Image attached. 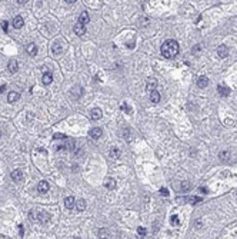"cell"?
<instances>
[{
  "mask_svg": "<svg viewBox=\"0 0 237 239\" xmlns=\"http://www.w3.org/2000/svg\"><path fill=\"white\" fill-rule=\"evenodd\" d=\"M160 193L164 196H169V190H167L166 188H162V189H160Z\"/></svg>",
  "mask_w": 237,
  "mask_h": 239,
  "instance_id": "cell-31",
  "label": "cell"
},
{
  "mask_svg": "<svg viewBox=\"0 0 237 239\" xmlns=\"http://www.w3.org/2000/svg\"><path fill=\"white\" fill-rule=\"evenodd\" d=\"M90 116H92V119H93V120H99L101 116H103V113H101V110H100L99 108H94V109H92Z\"/></svg>",
  "mask_w": 237,
  "mask_h": 239,
  "instance_id": "cell-14",
  "label": "cell"
},
{
  "mask_svg": "<svg viewBox=\"0 0 237 239\" xmlns=\"http://www.w3.org/2000/svg\"><path fill=\"white\" fill-rule=\"evenodd\" d=\"M200 49H202V47H200V44H196V46L193 47V53L197 54V52H200Z\"/></svg>",
  "mask_w": 237,
  "mask_h": 239,
  "instance_id": "cell-30",
  "label": "cell"
},
{
  "mask_svg": "<svg viewBox=\"0 0 237 239\" xmlns=\"http://www.w3.org/2000/svg\"><path fill=\"white\" fill-rule=\"evenodd\" d=\"M23 26H24L23 17L22 16H16V17L13 19V27H14V29H22Z\"/></svg>",
  "mask_w": 237,
  "mask_h": 239,
  "instance_id": "cell-8",
  "label": "cell"
},
{
  "mask_svg": "<svg viewBox=\"0 0 237 239\" xmlns=\"http://www.w3.org/2000/svg\"><path fill=\"white\" fill-rule=\"evenodd\" d=\"M150 100L153 103H159V102H160V93H159L156 89L150 92Z\"/></svg>",
  "mask_w": 237,
  "mask_h": 239,
  "instance_id": "cell-17",
  "label": "cell"
},
{
  "mask_svg": "<svg viewBox=\"0 0 237 239\" xmlns=\"http://www.w3.org/2000/svg\"><path fill=\"white\" fill-rule=\"evenodd\" d=\"M37 190H39L40 193H47V192L50 190V186H49V183H47L46 180H42V182H39V185H37Z\"/></svg>",
  "mask_w": 237,
  "mask_h": 239,
  "instance_id": "cell-5",
  "label": "cell"
},
{
  "mask_svg": "<svg viewBox=\"0 0 237 239\" xmlns=\"http://www.w3.org/2000/svg\"><path fill=\"white\" fill-rule=\"evenodd\" d=\"M0 138H1V131H0Z\"/></svg>",
  "mask_w": 237,
  "mask_h": 239,
  "instance_id": "cell-39",
  "label": "cell"
},
{
  "mask_svg": "<svg viewBox=\"0 0 237 239\" xmlns=\"http://www.w3.org/2000/svg\"><path fill=\"white\" fill-rule=\"evenodd\" d=\"M137 233H139V235H143V236H144V235H146V229L141 228V226H140V228H137Z\"/></svg>",
  "mask_w": 237,
  "mask_h": 239,
  "instance_id": "cell-29",
  "label": "cell"
},
{
  "mask_svg": "<svg viewBox=\"0 0 237 239\" xmlns=\"http://www.w3.org/2000/svg\"><path fill=\"white\" fill-rule=\"evenodd\" d=\"M42 82H43L44 85H50L53 82V75L50 72H44L43 77H42Z\"/></svg>",
  "mask_w": 237,
  "mask_h": 239,
  "instance_id": "cell-16",
  "label": "cell"
},
{
  "mask_svg": "<svg viewBox=\"0 0 237 239\" xmlns=\"http://www.w3.org/2000/svg\"><path fill=\"white\" fill-rule=\"evenodd\" d=\"M76 206H77V209L82 212V210H84L86 209V200L84 199H80V200H76Z\"/></svg>",
  "mask_w": 237,
  "mask_h": 239,
  "instance_id": "cell-21",
  "label": "cell"
},
{
  "mask_svg": "<svg viewBox=\"0 0 237 239\" xmlns=\"http://www.w3.org/2000/svg\"><path fill=\"white\" fill-rule=\"evenodd\" d=\"M217 90H219V93H220L221 96H228V93H230V89H228V87H226V86H221V85L219 86V89H217Z\"/></svg>",
  "mask_w": 237,
  "mask_h": 239,
  "instance_id": "cell-22",
  "label": "cell"
},
{
  "mask_svg": "<svg viewBox=\"0 0 237 239\" xmlns=\"http://www.w3.org/2000/svg\"><path fill=\"white\" fill-rule=\"evenodd\" d=\"M65 1H66V3H75L76 0H65Z\"/></svg>",
  "mask_w": 237,
  "mask_h": 239,
  "instance_id": "cell-38",
  "label": "cell"
},
{
  "mask_svg": "<svg viewBox=\"0 0 237 239\" xmlns=\"http://www.w3.org/2000/svg\"><path fill=\"white\" fill-rule=\"evenodd\" d=\"M118 156H120V151H118L117 148H113V149L110 151V158H111V159H117Z\"/></svg>",
  "mask_w": 237,
  "mask_h": 239,
  "instance_id": "cell-23",
  "label": "cell"
},
{
  "mask_svg": "<svg viewBox=\"0 0 237 239\" xmlns=\"http://www.w3.org/2000/svg\"><path fill=\"white\" fill-rule=\"evenodd\" d=\"M104 188H106L107 190H113V189L116 188V180H114L113 178H107V179L104 180Z\"/></svg>",
  "mask_w": 237,
  "mask_h": 239,
  "instance_id": "cell-9",
  "label": "cell"
},
{
  "mask_svg": "<svg viewBox=\"0 0 237 239\" xmlns=\"http://www.w3.org/2000/svg\"><path fill=\"white\" fill-rule=\"evenodd\" d=\"M26 50H27V53L30 54V56H36V54H37V47H36V44H34V43H29V44H27Z\"/></svg>",
  "mask_w": 237,
  "mask_h": 239,
  "instance_id": "cell-20",
  "label": "cell"
},
{
  "mask_svg": "<svg viewBox=\"0 0 237 239\" xmlns=\"http://www.w3.org/2000/svg\"><path fill=\"white\" fill-rule=\"evenodd\" d=\"M210 83V80H209V77L207 76H200L197 79V86L200 87V89H204L207 87V85Z\"/></svg>",
  "mask_w": 237,
  "mask_h": 239,
  "instance_id": "cell-7",
  "label": "cell"
},
{
  "mask_svg": "<svg viewBox=\"0 0 237 239\" xmlns=\"http://www.w3.org/2000/svg\"><path fill=\"white\" fill-rule=\"evenodd\" d=\"M170 222H172L173 226H179V225H180V219H179L177 215H173V216L170 218Z\"/></svg>",
  "mask_w": 237,
  "mask_h": 239,
  "instance_id": "cell-24",
  "label": "cell"
},
{
  "mask_svg": "<svg viewBox=\"0 0 237 239\" xmlns=\"http://www.w3.org/2000/svg\"><path fill=\"white\" fill-rule=\"evenodd\" d=\"M228 156H230V153L227 152V151L226 152H220V161L221 162H227L228 161Z\"/></svg>",
  "mask_w": 237,
  "mask_h": 239,
  "instance_id": "cell-26",
  "label": "cell"
},
{
  "mask_svg": "<svg viewBox=\"0 0 237 239\" xmlns=\"http://www.w3.org/2000/svg\"><path fill=\"white\" fill-rule=\"evenodd\" d=\"M160 52H162V54L166 57V59H173V57H176V56L179 54V52H180V46H179V43H177L176 40L169 39V40H166V42L162 44Z\"/></svg>",
  "mask_w": 237,
  "mask_h": 239,
  "instance_id": "cell-1",
  "label": "cell"
},
{
  "mask_svg": "<svg viewBox=\"0 0 237 239\" xmlns=\"http://www.w3.org/2000/svg\"><path fill=\"white\" fill-rule=\"evenodd\" d=\"M121 109H123V110H124L126 113H131V108H129V106H127L126 103H123V105H121Z\"/></svg>",
  "mask_w": 237,
  "mask_h": 239,
  "instance_id": "cell-27",
  "label": "cell"
},
{
  "mask_svg": "<svg viewBox=\"0 0 237 239\" xmlns=\"http://www.w3.org/2000/svg\"><path fill=\"white\" fill-rule=\"evenodd\" d=\"M101 133H103V131H101L100 128H93V129L90 131V138H92V139H99V138L101 136Z\"/></svg>",
  "mask_w": 237,
  "mask_h": 239,
  "instance_id": "cell-15",
  "label": "cell"
},
{
  "mask_svg": "<svg viewBox=\"0 0 237 239\" xmlns=\"http://www.w3.org/2000/svg\"><path fill=\"white\" fill-rule=\"evenodd\" d=\"M189 199L192 200V203H193V205L199 203V202H202V199H200V198H196V196H194V198H189Z\"/></svg>",
  "mask_w": 237,
  "mask_h": 239,
  "instance_id": "cell-28",
  "label": "cell"
},
{
  "mask_svg": "<svg viewBox=\"0 0 237 239\" xmlns=\"http://www.w3.org/2000/svg\"><path fill=\"white\" fill-rule=\"evenodd\" d=\"M73 32H75L77 36H83V34L86 33V27H84V24H82V23H77L75 27H73Z\"/></svg>",
  "mask_w": 237,
  "mask_h": 239,
  "instance_id": "cell-6",
  "label": "cell"
},
{
  "mask_svg": "<svg viewBox=\"0 0 237 239\" xmlns=\"http://www.w3.org/2000/svg\"><path fill=\"white\" fill-rule=\"evenodd\" d=\"M52 52H53L54 56H59V54H62L63 52V44L60 40H56L53 44H52Z\"/></svg>",
  "mask_w": 237,
  "mask_h": 239,
  "instance_id": "cell-3",
  "label": "cell"
},
{
  "mask_svg": "<svg viewBox=\"0 0 237 239\" xmlns=\"http://www.w3.org/2000/svg\"><path fill=\"white\" fill-rule=\"evenodd\" d=\"M27 1H29V0H17L19 4H24V3H27Z\"/></svg>",
  "mask_w": 237,
  "mask_h": 239,
  "instance_id": "cell-35",
  "label": "cell"
},
{
  "mask_svg": "<svg viewBox=\"0 0 237 239\" xmlns=\"http://www.w3.org/2000/svg\"><path fill=\"white\" fill-rule=\"evenodd\" d=\"M10 176H11V179H13L14 182H19V180H22V179H23V173H22V171H20V169L13 171Z\"/></svg>",
  "mask_w": 237,
  "mask_h": 239,
  "instance_id": "cell-12",
  "label": "cell"
},
{
  "mask_svg": "<svg viewBox=\"0 0 237 239\" xmlns=\"http://www.w3.org/2000/svg\"><path fill=\"white\" fill-rule=\"evenodd\" d=\"M200 190H202V193H207V189L206 188H200Z\"/></svg>",
  "mask_w": 237,
  "mask_h": 239,
  "instance_id": "cell-36",
  "label": "cell"
},
{
  "mask_svg": "<svg viewBox=\"0 0 237 239\" xmlns=\"http://www.w3.org/2000/svg\"><path fill=\"white\" fill-rule=\"evenodd\" d=\"M30 219L34 220V222H42V223H46V222H49V213L47 212H44V210H32L30 212Z\"/></svg>",
  "mask_w": 237,
  "mask_h": 239,
  "instance_id": "cell-2",
  "label": "cell"
},
{
  "mask_svg": "<svg viewBox=\"0 0 237 239\" xmlns=\"http://www.w3.org/2000/svg\"><path fill=\"white\" fill-rule=\"evenodd\" d=\"M124 139H126V141H130V139H131V135L129 136V131H124Z\"/></svg>",
  "mask_w": 237,
  "mask_h": 239,
  "instance_id": "cell-34",
  "label": "cell"
},
{
  "mask_svg": "<svg viewBox=\"0 0 237 239\" xmlns=\"http://www.w3.org/2000/svg\"><path fill=\"white\" fill-rule=\"evenodd\" d=\"M7 67H9V72H10V73H16V72L19 70V63H17L16 60H10Z\"/></svg>",
  "mask_w": 237,
  "mask_h": 239,
  "instance_id": "cell-18",
  "label": "cell"
},
{
  "mask_svg": "<svg viewBox=\"0 0 237 239\" xmlns=\"http://www.w3.org/2000/svg\"><path fill=\"white\" fill-rule=\"evenodd\" d=\"M89 22H90V16H89V13H87V11H82L80 16H79V23H82V24H87Z\"/></svg>",
  "mask_w": 237,
  "mask_h": 239,
  "instance_id": "cell-11",
  "label": "cell"
},
{
  "mask_svg": "<svg viewBox=\"0 0 237 239\" xmlns=\"http://www.w3.org/2000/svg\"><path fill=\"white\" fill-rule=\"evenodd\" d=\"M156 87H157V80H156V79H153V77L147 79V83H146V89H147L149 92H151V90H154Z\"/></svg>",
  "mask_w": 237,
  "mask_h": 239,
  "instance_id": "cell-10",
  "label": "cell"
},
{
  "mask_svg": "<svg viewBox=\"0 0 237 239\" xmlns=\"http://www.w3.org/2000/svg\"><path fill=\"white\" fill-rule=\"evenodd\" d=\"M4 89H6V86H4V85H3V86H0V93H1V92H3Z\"/></svg>",
  "mask_w": 237,
  "mask_h": 239,
  "instance_id": "cell-37",
  "label": "cell"
},
{
  "mask_svg": "<svg viewBox=\"0 0 237 239\" xmlns=\"http://www.w3.org/2000/svg\"><path fill=\"white\" fill-rule=\"evenodd\" d=\"M1 27L4 29V32H7V27H9V23H7V22H6V20H4V22L1 23Z\"/></svg>",
  "mask_w": 237,
  "mask_h": 239,
  "instance_id": "cell-33",
  "label": "cell"
},
{
  "mask_svg": "<svg viewBox=\"0 0 237 239\" xmlns=\"http://www.w3.org/2000/svg\"><path fill=\"white\" fill-rule=\"evenodd\" d=\"M217 56L221 57V59H224V57L228 56V49H227L226 44H220V46L217 47Z\"/></svg>",
  "mask_w": 237,
  "mask_h": 239,
  "instance_id": "cell-4",
  "label": "cell"
},
{
  "mask_svg": "<svg viewBox=\"0 0 237 239\" xmlns=\"http://www.w3.org/2000/svg\"><path fill=\"white\" fill-rule=\"evenodd\" d=\"M19 99H20V93H19V92H10L9 96H7V100H9L10 103H14V102L19 100Z\"/></svg>",
  "mask_w": 237,
  "mask_h": 239,
  "instance_id": "cell-19",
  "label": "cell"
},
{
  "mask_svg": "<svg viewBox=\"0 0 237 239\" xmlns=\"http://www.w3.org/2000/svg\"><path fill=\"white\" fill-rule=\"evenodd\" d=\"M53 138H54V139H65L66 136H65V135H60V133H56Z\"/></svg>",
  "mask_w": 237,
  "mask_h": 239,
  "instance_id": "cell-32",
  "label": "cell"
},
{
  "mask_svg": "<svg viewBox=\"0 0 237 239\" xmlns=\"http://www.w3.org/2000/svg\"><path fill=\"white\" fill-rule=\"evenodd\" d=\"M75 205H76V199L73 196H67L65 199V206L67 208V209H73Z\"/></svg>",
  "mask_w": 237,
  "mask_h": 239,
  "instance_id": "cell-13",
  "label": "cell"
},
{
  "mask_svg": "<svg viewBox=\"0 0 237 239\" xmlns=\"http://www.w3.org/2000/svg\"><path fill=\"white\" fill-rule=\"evenodd\" d=\"M180 189H182L183 192H187V190L190 189V183H189L187 180H183V182L180 183Z\"/></svg>",
  "mask_w": 237,
  "mask_h": 239,
  "instance_id": "cell-25",
  "label": "cell"
}]
</instances>
